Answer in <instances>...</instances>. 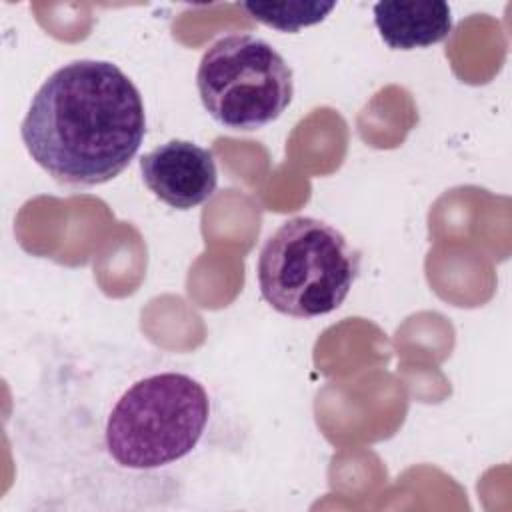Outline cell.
Here are the masks:
<instances>
[{
  "label": "cell",
  "mask_w": 512,
  "mask_h": 512,
  "mask_svg": "<svg viewBox=\"0 0 512 512\" xmlns=\"http://www.w3.org/2000/svg\"><path fill=\"white\" fill-rule=\"evenodd\" d=\"M144 134L136 84L106 60H74L54 70L20 126L32 160L68 186L116 178L138 154Z\"/></svg>",
  "instance_id": "6da1fadb"
},
{
  "label": "cell",
  "mask_w": 512,
  "mask_h": 512,
  "mask_svg": "<svg viewBox=\"0 0 512 512\" xmlns=\"http://www.w3.org/2000/svg\"><path fill=\"white\" fill-rule=\"evenodd\" d=\"M360 272L358 252L332 224L294 216L260 248L256 280L262 298L280 314L316 318L340 308Z\"/></svg>",
  "instance_id": "7a4b0ae2"
},
{
  "label": "cell",
  "mask_w": 512,
  "mask_h": 512,
  "mask_svg": "<svg viewBox=\"0 0 512 512\" xmlns=\"http://www.w3.org/2000/svg\"><path fill=\"white\" fill-rule=\"evenodd\" d=\"M208 416V392L192 376H146L132 384L108 414V454L132 470L168 466L196 448Z\"/></svg>",
  "instance_id": "3957f363"
},
{
  "label": "cell",
  "mask_w": 512,
  "mask_h": 512,
  "mask_svg": "<svg viewBox=\"0 0 512 512\" xmlns=\"http://www.w3.org/2000/svg\"><path fill=\"white\" fill-rule=\"evenodd\" d=\"M196 88L202 106L220 126L252 132L268 126L288 108L294 74L264 38L228 34L202 54Z\"/></svg>",
  "instance_id": "277c9868"
},
{
  "label": "cell",
  "mask_w": 512,
  "mask_h": 512,
  "mask_svg": "<svg viewBox=\"0 0 512 512\" xmlns=\"http://www.w3.org/2000/svg\"><path fill=\"white\" fill-rule=\"evenodd\" d=\"M146 188L176 210L206 202L218 186L216 160L210 150L190 140H168L140 158Z\"/></svg>",
  "instance_id": "5b68a950"
},
{
  "label": "cell",
  "mask_w": 512,
  "mask_h": 512,
  "mask_svg": "<svg viewBox=\"0 0 512 512\" xmlns=\"http://www.w3.org/2000/svg\"><path fill=\"white\" fill-rule=\"evenodd\" d=\"M374 24L392 50H414L442 42L452 32L446 2H376Z\"/></svg>",
  "instance_id": "8992f818"
},
{
  "label": "cell",
  "mask_w": 512,
  "mask_h": 512,
  "mask_svg": "<svg viewBox=\"0 0 512 512\" xmlns=\"http://www.w3.org/2000/svg\"><path fill=\"white\" fill-rule=\"evenodd\" d=\"M240 6L270 28L298 32L304 26L322 22L336 8V2H242Z\"/></svg>",
  "instance_id": "52a82bcc"
}]
</instances>
